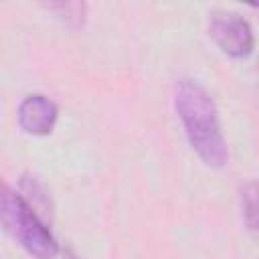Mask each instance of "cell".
Returning a JSON list of instances; mask_svg holds the SVG:
<instances>
[{"instance_id": "1", "label": "cell", "mask_w": 259, "mask_h": 259, "mask_svg": "<svg viewBox=\"0 0 259 259\" xmlns=\"http://www.w3.org/2000/svg\"><path fill=\"white\" fill-rule=\"evenodd\" d=\"M174 105L184 125L186 138L198 158L212 168L225 166L229 162V150L221 132L214 101L206 89L192 79H182L176 85Z\"/></svg>"}, {"instance_id": "2", "label": "cell", "mask_w": 259, "mask_h": 259, "mask_svg": "<svg viewBox=\"0 0 259 259\" xmlns=\"http://www.w3.org/2000/svg\"><path fill=\"white\" fill-rule=\"evenodd\" d=\"M2 225L12 235L18 245L36 259H55L59 253V243L53 237L51 229L36 214L22 194L14 192L10 186H4L2 192Z\"/></svg>"}, {"instance_id": "3", "label": "cell", "mask_w": 259, "mask_h": 259, "mask_svg": "<svg viewBox=\"0 0 259 259\" xmlns=\"http://www.w3.org/2000/svg\"><path fill=\"white\" fill-rule=\"evenodd\" d=\"M208 34L219 49L231 57H247L253 51V30L249 22L235 12H214L208 22Z\"/></svg>"}, {"instance_id": "4", "label": "cell", "mask_w": 259, "mask_h": 259, "mask_svg": "<svg viewBox=\"0 0 259 259\" xmlns=\"http://www.w3.org/2000/svg\"><path fill=\"white\" fill-rule=\"evenodd\" d=\"M59 109L55 101L45 95H28L18 107V123L26 134L32 136H47L53 132L57 121Z\"/></svg>"}, {"instance_id": "5", "label": "cell", "mask_w": 259, "mask_h": 259, "mask_svg": "<svg viewBox=\"0 0 259 259\" xmlns=\"http://www.w3.org/2000/svg\"><path fill=\"white\" fill-rule=\"evenodd\" d=\"M241 208L249 233L259 243V182L251 180L241 188Z\"/></svg>"}, {"instance_id": "6", "label": "cell", "mask_w": 259, "mask_h": 259, "mask_svg": "<svg viewBox=\"0 0 259 259\" xmlns=\"http://www.w3.org/2000/svg\"><path fill=\"white\" fill-rule=\"evenodd\" d=\"M49 10L57 12L69 26L79 28L83 24V16H85V4L81 2H59V4H51Z\"/></svg>"}]
</instances>
